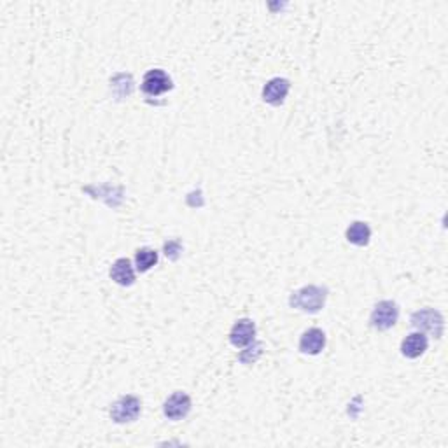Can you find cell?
<instances>
[{"label":"cell","instance_id":"3957f363","mask_svg":"<svg viewBox=\"0 0 448 448\" xmlns=\"http://www.w3.org/2000/svg\"><path fill=\"white\" fill-rule=\"evenodd\" d=\"M398 317H399L398 305H396L394 302L385 300V302H380L375 305V309H373L371 312V317H369V323H371V326L375 327V330L387 331L396 326Z\"/></svg>","mask_w":448,"mask_h":448},{"label":"cell","instance_id":"52a82bcc","mask_svg":"<svg viewBox=\"0 0 448 448\" xmlns=\"http://www.w3.org/2000/svg\"><path fill=\"white\" fill-rule=\"evenodd\" d=\"M256 337V324L251 319H240L235 323V326L230 331V341L233 347L242 348L247 347L254 341Z\"/></svg>","mask_w":448,"mask_h":448},{"label":"cell","instance_id":"277c9868","mask_svg":"<svg viewBox=\"0 0 448 448\" xmlns=\"http://www.w3.org/2000/svg\"><path fill=\"white\" fill-rule=\"evenodd\" d=\"M412 326L419 331L433 334L434 338H441V334H443V316L434 309L419 310L412 316Z\"/></svg>","mask_w":448,"mask_h":448},{"label":"cell","instance_id":"7a4b0ae2","mask_svg":"<svg viewBox=\"0 0 448 448\" xmlns=\"http://www.w3.org/2000/svg\"><path fill=\"white\" fill-rule=\"evenodd\" d=\"M140 410H142V403L137 396H121L114 405L111 406V419L114 420L116 424H128L137 420V417L140 415Z\"/></svg>","mask_w":448,"mask_h":448},{"label":"cell","instance_id":"ba28073f","mask_svg":"<svg viewBox=\"0 0 448 448\" xmlns=\"http://www.w3.org/2000/svg\"><path fill=\"white\" fill-rule=\"evenodd\" d=\"M289 90L291 83L287 79H282V77L270 79L268 83L265 84V88H263V100L268 102L270 105H280L286 100Z\"/></svg>","mask_w":448,"mask_h":448},{"label":"cell","instance_id":"7c38bea8","mask_svg":"<svg viewBox=\"0 0 448 448\" xmlns=\"http://www.w3.org/2000/svg\"><path fill=\"white\" fill-rule=\"evenodd\" d=\"M347 240L350 244L359 245V247H364V245L369 244V238H371V230L366 222L355 221L352 222L350 226L347 228V233H345Z\"/></svg>","mask_w":448,"mask_h":448},{"label":"cell","instance_id":"8992f818","mask_svg":"<svg viewBox=\"0 0 448 448\" xmlns=\"http://www.w3.org/2000/svg\"><path fill=\"white\" fill-rule=\"evenodd\" d=\"M191 412V398L184 392H173L163 405V413L170 420H180Z\"/></svg>","mask_w":448,"mask_h":448},{"label":"cell","instance_id":"4fadbf2b","mask_svg":"<svg viewBox=\"0 0 448 448\" xmlns=\"http://www.w3.org/2000/svg\"><path fill=\"white\" fill-rule=\"evenodd\" d=\"M158 263V252L151 247H142L135 252V265L139 272H149Z\"/></svg>","mask_w":448,"mask_h":448},{"label":"cell","instance_id":"30bf717a","mask_svg":"<svg viewBox=\"0 0 448 448\" xmlns=\"http://www.w3.org/2000/svg\"><path fill=\"white\" fill-rule=\"evenodd\" d=\"M427 337L419 331V333H412L401 341V354L408 359H417L427 350Z\"/></svg>","mask_w":448,"mask_h":448},{"label":"cell","instance_id":"9c48e42d","mask_svg":"<svg viewBox=\"0 0 448 448\" xmlns=\"http://www.w3.org/2000/svg\"><path fill=\"white\" fill-rule=\"evenodd\" d=\"M324 347H326V334L319 327H310L300 338V350L303 354L317 355L324 350Z\"/></svg>","mask_w":448,"mask_h":448},{"label":"cell","instance_id":"5b68a950","mask_svg":"<svg viewBox=\"0 0 448 448\" xmlns=\"http://www.w3.org/2000/svg\"><path fill=\"white\" fill-rule=\"evenodd\" d=\"M172 90V79L162 68H153L144 76L142 91L149 97H160Z\"/></svg>","mask_w":448,"mask_h":448},{"label":"cell","instance_id":"6da1fadb","mask_svg":"<svg viewBox=\"0 0 448 448\" xmlns=\"http://www.w3.org/2000/svg\"><path fill=\"white\" fill-rule=\"evenodd\" d=\"M327 291L319 286H307L303 289L291 294L289 303L294 309H300L303 312H319L326 303Z\"/></svg>","mask_w":448,"mask_h":448},{"label":"cell","instance_id":"8fae6325","mask_svg":"<svg viewBox=\"0 0 448 448\" xmlns=\"http://www.w3.org/2000/svg\"><path fill=\"white\" fill-rule=\"evenodd\" d=\"M111 279L119 286H132L135 282V270H133L132 261L126 258H119L111 266Z\"/></svg>","mask_w":448,"mask_h":448}]
</instances>
